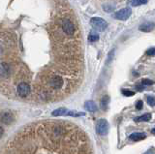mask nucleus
<instances>
[{"label": "nucleus", "mask_w": 155, "mask_h": 154, "mask_svg": "<svg viewBox=\"0 0 155 154\" xmlns=\"http://www.w3.org/2000/svg\"><path fill=\"white\" fill-rule=\"evenodd\" d=\"M63 79L59 76H54L50 80V85L54 89H59L63 86Z\"/></svg>", "instance_id": "nucleus-6"}, {"label": "nucleus", "mask_w": 155, "mask_h": 154, "mask_svg": "<svg viewBox=\"0 0 155 154\" xmlns=\"http://www.w3.org/2000/svg\"><path fill=\"white\" fill-rule=\"evenodd\" d=\"M150 118H151V114H150V113H144V114H143V116L136 117L135 118V121H137V122L148 121V120H150Z\"/></svg>", "instance_id": "nucleus-13"}, {"label": "nucleus", "mask_w": 155, "mask_h": 154, "mask_svg": "<svg viewBox=\"0 0 155 154\" xmlns=\"http://www.w3.org/2000/svg\"><path fill=\"white\" fill-rule=\"evenodd\" d=\"M88 40L90 42H96V41L99 40V35L98 34H95V33H91V34L89 35Z\"/></svg>", "instance_id": "nucleus-16"}, {"label": "nucleus", "mask_w": 155, "mask_h": 154, "mask_svg": "<svg viewBox=\"0 0 155 154\" xmlns=\"http://www.w3.org/2000/svg\"><path fill=\"white\" fill-rule=\"evenodd\" d=\"M66 116H73V117H78V116H84V112H68Z\"/></svg>", "instance_id": "nucleus-14"}, {"label": "nucleus", "mask_w": 155, "mask_h": 154, "mask_svg": "<svg viewBox=\"0 0 155 154\" xmlns=\"http://www.w3.org/2000/svg\"><path fill=\"white\" fill-rule=\"evenodd\" d=\"M151 133L155 135V128H153V129H152V131H151Z\"/></svg>", "instance_id": "nucleus-25"}, {"label": "nucleus", "mask_w": 155, "mask_h": 154, "mask_svg": "<svg viewBox=\"0 0 155 154\" xmlns=\"http://www.w3.org/2000/svg\"><path fill=\"white\" fill-rule=\"evenodd\" d=\"M136 87H137V89L139 90V91H141V90H144V85L141 82V83H139V85H137V86H136Z\"/></svg>", "instance_id": "nucleus-23"}, {"label": "nucleus", "mask_w": 155, "mask_h": 154, "mask_svg": "<svg viewBox=\"0 0 155 154\" xmlns=\"http://www.w3.org/2000/svg\"><path fill=\"white\" fill-rule=\"evenodd\" d=\"M3 133H4V130H3V128H2V127L0 126V138H1L2 136H3Z\"/></svg>", "instance_id": "nucleus-24"}, {"label": "nucleus", "mask_w": 155, "mask_h": 154, "mask_svg": "<svg viewBox=\"0 0 155 154\" xmlns=\"http://www.w3.org/2000/svg\"><path fill=\"white\" fill-rule=\"evenodd\" d=\"M17 90H18V93L20 96H21V97H26V96L30 93V86H29V85H27V83H25V82H20L18 85Z\"/></svg>", "instance_id": "nucleus-5"}, {"label": "nucleus", "mask_w": 155, "mask_h": 154, "mask_svg": "<svg viewBox=\"0 0 155 154\" xmlns=\"http://www.w3.org/2000/svg\"><path fill=\"white\" fill-rule=\"evenodd\" d=\"M146 138V136L144 133H141V132H135V133H132L130 136H129V139L131 140H135V142H138V140H141Z\"/></svg>", "instance_id": "nucleus-8"}, {"label": "nucleus", "mask_w": 155, "mask_h": 154, "mask_svg": "<svg viewBox=\"0 0 155 154\" xmlns=\"http://www.w3.org/2000/svg\"><path fill=\"white\" fill-rule=\"evenodd\" d=\"M84 108L90 112H94L97 111V106L95 105V103H94L93 101H87L84 104Z\"/></svg>", "instance_id": "nucleus-10"}, {"label": "nucleus", "mask_w": 155, "mask_h": 154, "mask_svg": "<svg viewBox=\"0 0 155 154\" xmlns=\"http://www.w3.org/2000/svg\"><path fill=\"white\" fill-rule=\"evenodd\" d=\"M136 109H138V111H140V109H143V101H141V100L138 101L137 104H136Z\"/></svg>", "instance_id": "nucleus-22"}, {"label": "nucleus", "mask_w": 155, "mask_h": 154, "mask_svg": "<svg viewBox=\"0 0 155 154\" xmlns=\"http://www.w3.org/2000/svg\"><path fill=\"white\" fill-rule=\"evenodd\" d=\"M109 100H110V98L108 97V96H105V97H103V99L101 101V106H102L103 109H106L107 108L108 104H109Z\"/></svg>", "instance_id": "nucleus-15"}, {"label": "nucleus", "mask_w": 155, "mask_h": 154, "mask_svg": "<svg viewBox=\"0 0 155 154\" xmlns=\"http://www.w3.org/2000/svg\"><path fill=\"white\" fill-rule=\"evenodd\" d=\"M132 14V10L129 7L123 8L121 10H119L118 12H116L114 14V17L116 20H126L129 19V17Z\"/></svg>", "instance_id": "nucleus-3"}, {"label": "nucleus", "mask_w": 155, "mask_h": 154, "mask_svg": "<svg viewBox=\"0 0 155 154\" xmlns=\"http://www.w3.org/2000/svg\"><path fill=\"white\" fill-rule=\"evenodd\" d=\"M68 112V109H64V108H60L55 109V111L53 112V116H66Z\"/></svg>", "instance_id": "nucleus-11"}, {"label": "nucleus", "mask_w": 155, "mask_h": 154, "mask_svg": "<svg viewBox=\"0 0 155 154\" xmlns=\"http://www.w3.org/2000/svg\"><path fill=\"white\" fill-rule=\"evenodd\" d=\"M96 132L100 136H106L109 132V123L106 119H99L96 124Z\"/></svg>", "instance_id": "nucleus-2"}, {"label": "nucleus", "mask_w": 155, "mask_h": 154, "mask_svg": "<svg viewBox=\"0 0 155 154\" xmlns=\"http://www.w3.org/2000/svg\"><path fill=\"white\" fill-rule=\"evenodd\" d=\"M146 54L149 55V56H155V48H151V49H149L147 51H146Z\"/></svg>", "instance_id": "nucleus-21"}, {"label": "nucleus", "mask_w": 155, "mask_h": 154, "mask_svg": "<svg viewBox=\"0 0 155 154\" xmlns=\"http://www.w3.org/2000/svg\"><path fill=\"white\" fill-rule=\"evenodd\" d=\"M1 120H2V122L6 123V124H9V123H11L13 120V116L10 112H5V113L2 114Z\"/></svg>", "instance_id": "nucleus-12"}, {"label": "nucleus", "mask_w": 155, "mask_h": 154, "mask_svg": "<svg viewBox=\"0 0 155 154\" xmlns=\"http://www.w3.org/2000/svg\"><path fill=\"white\" fill-rule=\"evenodd\" d=\"M154 23H145L144 24L140 25L139 29L143 32H150L154 29Z\"/></svg>", "instance_id": "nucleus-9"}, {"label": "nucleus", "mask_w": 155, "mask_h": 154, "mask_svg": "<svg viewBox=\"0 0 155 154\" xmlns=\"http://www.w3.org/2000/svg\"><path fill=\"white\" fill-rule=\"evenodd\" d=\"M10 74V67L6 63H0V77L7 78Z\"/></svg>", "instance_id": "nucleus-7"}, {"label": "nucleus", "mask_w": 155, "mask_h": 154, "mask_svg": "<svg viewBox=\"0 0 155 154\" xmlns=\"http://www.w3.org/2000/svg\"><path fill=\"white\" fill-rule=\"evenodd\" d=\"M122 94L124 96H127V97H130V96H134L135 95V92L134 91H131V90H128V89H123L122 90Z\"/></svg>", "instance_id": "nucleus-18"}, {"label": "nucleus", "mask_w": 155, "mask_h": 154, "mask_svg": "<svg viewBox=\"0 0 155 154\" xmlns=\"http://www.w3.org/2000/svg\"><path fill=\"white\" fill-rule=\"evenodd\" d=\"M147 103H148L149 106L154 107V106H155V97H153V96H148V97H147Z\"/></svg>", "instance_id": "nucleus-19"}, {"label": "nucleus", "mask_w": 155, "mask_h": 154, "mask_svg": "<svg viewBox=\"0 0 155 154\" xmlns=\"http://www.w3.org/2000/svg\"><path fill=\"white\" fill-rule=\"evenodd\" d=\"M62 30L64 31V33L69 35V36H71V35L74 34L75 32V26L73 24V23L68 19H65L62 20Z\"/></svg>", "instance_id": "nucleus-4"}, {"label": "nucleus", "mask_w": 155, "mask_h": 154, "mask_svg": "<svg viewBox=\"0 0 155 154\" xmlns=\"http://www.w3.org/2000/svg\"><path fill=\"white\" fill-rule=\"evenodd\" d=\"M146 3H147V0H134V2H132V6H140Z\"/></svg>", "instance_id": "nucleus-17"}, {"label": "nucleus", "mask_w": 155, "mask_h": 154, "mask_svg": "<svg viewBox=\"0 0 155 154\" xmlns=\"http://www.w3.org/2000/svg\"><path fill=\"white\" fill-rule=\"evenodd\" d=\"M141 83L145 86V85H153V82L152 81H150L149 79H144L143 81H141Z\"/></svg>", "instance_id": "nucleus-20"}, {"label": "nucleus", "mask_w": 155, "mask_h": 154, "mask_svg": "<svg viewBox=\"0 0 155 154\" xmlns=\"http://www.w3.org/2000/svg\"><path fill=\"white\" fill-rule=\"evenodd\" d=\"M90 24L91 26L96 30H105L108 26V23L105 20L101 19V17H92L91 20H90Z\"/></svg>", "instance_id": "nucleus-1"}]
</instances>
